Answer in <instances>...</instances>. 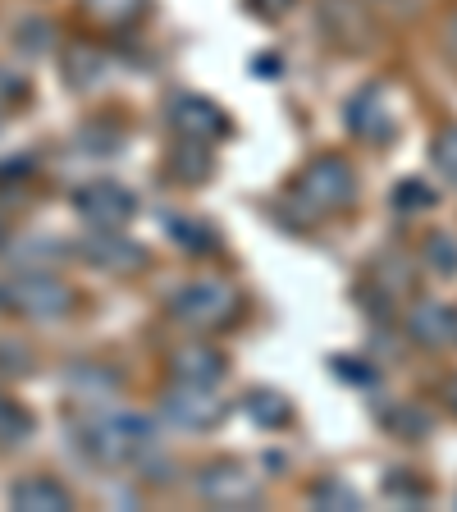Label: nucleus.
I'll list each match as a JSON object with an SVG mask.
<instances>
[{
    "instance_id": "nucleus-21",
    "label": "nucleus",
    "mask_w": 457,
    "mask_h": 512,
    "mask_svg": "<svg viewBox=\"0 0 457 512\" xmlns=\"http://www.w3.org/2000/svg\"><path fill=\"white\" fill-rule=\"evenodd\" d=\"M448 407H453V412H457V380L448 384Z\"/></svg>"
},
{
    "instance_id": "nucleus-19",
    "label": "nucleus",
    "mask_w": 457,
    "mask_h": 512,
    "mask_svg": "<svg viewBox=\"0 0 457 512\" xmlns=\"http://www.w3.org/2000/svg\"><path fill=\"white\" fill-rule=\"evenodd\" d=\"M252 5L266 14V19H279L284 10H293V0H252Z\"/></svg>"
},
{
    "instance_id": "nucleus-4",
    "label": "nucleus",
    "mask_w": 457,
    "mask_h": 512,
    "mask_svg": "<svg viewBox=\"0 0 457 512\" xmlns=\"http://www.w3.org/2000/svg\"><path fill=\"white\" fill-rule=\"evenodd\" d=\"M0 307L14 316H32V320H55L74 307V293L51 275H14L0 284Z\"/></svg>"
},
{
    "instance_id": "nucleus-3",
    "label": "nucleus",
    "mask_w": 457,
    "mask_h": 512,
    "mask_svg": "<svg viewBox=\"0 0 457 512\" xmlns=\"http://www.w3.org/2000/svg\"><path fill=\"white\" fill-rule=\"evenodd\" d=\"M238 307L243 302L224 279H197V284H183L174 293V316L183 325H192V330H220V325H229L238 316Z\"/></svg>"
},
{
    "instance_id": "nucleus-15",
    "label": "nucleus",
    "mask_w": 457,
    "mask_h": 512,
    "mask_svg": "<svg viewBox=\"0 0 457 512\" xmlns=\"http://www.w3.org/2000/svg\"><path fill=\"white\" fill-rule=\"evenodd\" d=\"M28 430H32V416L23 412L14 398L0 394V444H23V439H28Z\"/></svg>"
},
{
    "instance_id": "nucleus-14",
    "label": "nucleus",
    "mask_w": 457,
    "mask_h": 512,
    "mask_svg": "<svg viewBox=\"0 0 457 512\" xmlns=\"http://www.w3.org/2000/svg\"><path fill=\"white\" fill-rule=\"evenodd\" d=\"M247 412H252L261 426H288V421H293V407H288L279 394H270V389L247 398Z\"/></svg>"
},
{
    "instance_id": "nucleus-18",
    "label": "nucleus",
    "mask_w": 457,
    "mask_h": 512,
    "mask_svg": "<svg viewBox=\"0 0 457 512\" xmlns=\"http://www.w3.org/2000/svg\"><path fill=\"white\" fill-rule=\"evenodd\" d=\"M430 261H435L444 275H453L457 270V243L453 238H430Z\"/></svg>"
},
{
    "instance_id": "nucleus-11",
    "label": "nucleus",
    "mask_w": 457,
    "mask_h": 512,
    "mask_svg": "<svg viewBox=\"0 0 457 512\" xmlns=\"http://www.w3.org/2000/svg\"><path fill=\"white\" fill-rule=\"evenodd\" d=\"M10 503H14V508L64 512V508H74V494L64 490L60 480H51V476H28V480H19V485H14Z\"/></svg>"
},
{
    "instance_id": "nucleus-6",
    "label": "nucleus",
    "mask_w": 457,
    "mask_h": 512,
    "mask_svg": "<svg viewBox=\"0 0 457 512\" xmlns=\"http://www.w3.org/2000/svg\"><path fill=\"white\" fill-rule=\"evenodd\" d=\"M165 412H170V421L174 426H183V430H211L215 421L224 416V398L211 394V384L179 380L170 389V398H165Z\"/></svg>"
},
{
    "instance_id": "nucleus-9",
    "label": "nucleus",
    "mask_w": 457,
    "mask_h": 512,
    "mask_svg": "<svg viewBox=\"0 0 457 512\" xmlns=\"http://www.w3.org/2000/svg\"><path fill=\"white\" fill-rule=\"evenodd\" d=\"M407 334L426 348H444L457 339V311H448L444 302H416L407 311Z\"/></svg>"
},
{
    "instance_id": "nucleus-10",
    "label": "nucleus",
    "mask_w": 457,
    "mask_h": 512,
    "mask_svg": "<svg viewBox=\"0 0 457 512\" xmlns=\"http://www.w3.org/2000/svg\"><path fill=\"white\" fill-rule=\"evenodd\" d=\"M348 119H352V128H357L366 142H389L394 138V106H384L380 87H371V92L357 96Z\"/></svg>"
},
{
    "instance_id": "nucleus-16",
    "label": "nucleus",
    "mask_w": 457,
    "mask_h": 512,
    "mask_svg": "<svg viewBox=\"0 0 457 512\" xmlns=\"http://www.w3.org/2000/svg\"><path fill=\"white\" fill-rule=\"evenodd\" d=\"M430 160H435L439 174H444V179L457 188V124H448L444 133L435 138V147H430Z\"/></svg>"
},
{
    "instance_id": "nucleus-20",
    "label": "nucleus",
    "mask_w": 457,
    "mask_h": 512,
    "mask_svg": "<svg viewBox=\"0 0 457 512\" xmlns=\"http://www.w3.org/2000/svg\"><path fill=\"white\" fill-rule=\"evenodd\" d=\"M444 42H448V55H453V60H457V14H453V19H448V37H444Z\"/></svg>"
},
{
    "instance_id": "nucleus-17",
    "label": "nucleus",
    "mask_w": 457,
    "mask_h": 512,
    "mask_svg": "<svg viewBox=\"0 0 457 512\" xmlns=\"http://www.w3.org/2000/svg\"><path fill=\"white\" fill-rule=\"evenodd\" d=\"M83 5H87V10H92L101 23H128V19H138L147 0H83Z\"/></svg>"
},
{
    "instance_id": "nucleus-2",
    "label": "nucleus",
    "mask_w": 457,
    "mask_h": 512,
    "mask_svg": "<svg viewBox=\"0 0 457 512\" xmlns=\"http://www.w3.org/2000/svg\"><path fill=\"white\" fill-rule=\"evenodd\" d=\"M352 165L339 156H320L311 160L307 170L293 183V202L307 211V220H320V215H334L352 202Z\"/></svg>"
},
{
    "instance_id": "nucleus-7",
    "label": "nucleus",
    "mask_w": 457,
    "mask_h": 512,
    "mask_svg": "<svg viewBox=\"0 0 457 512\" xmlns=\"http://www.w3.org/2000/svg\"><path fill=\"white\" fill-rule=\"evenodd\" d=\"M256 476L247 467H234V462H215V467L202 471V499L220 503V508H252L256 503Z\"/></svg>"
},
{
    "instance_id": "nucleus-1",
    "label": "nucleus",
    "mask_w": 457,
    "mask_h": 512,
    "mask_svg": "<svg viewBox=\"0 0 457 512\" xmlns=\"http://www.w3.org/2000/svg\"><path fill=\"white\" fill-rule=\"evenodd\" d=\"M78 444L92 453L96 462L106 467H124V462H138L151 448V426L138 412H96L78 421Z\"/></svg>"
},
{
    "instance_id": "nucleus-8",
    "label": "nucleus",
    "mask_w": 457,
    "mask_h": 512,
    "mask_svg": "<svg viewBox=\"0 0 457 512\" xmlns=\"http://www.w3.org/2000/svg\"><path fill=\"white\" fill-rule=\"evenodd\" d=\"M170 119H174V128H179L188 142H206V147H211L224 128H229L220 110H215L211 101H202V96H179L174 110H170Z\"/></svg>"
},
{
    "instance_id": "nucleus-5",
    "label": "nucleus",
    "mask_w": 457,
    "mask_h": 512,
    "mask_svg": "<svg viewBox=\"0 0 457 512\" xmlns=\"http://www.w3.org/2000/svg\"><path fill=\"white\" fill-rule=\"evenodd\" d=\"M74 206L92 224H101V229H119V224H128L133 220V211H138L133 192L119 188V183H110V179H96V183H87V188H78Z\"/></svg>"
},
{
    "instance_id": "nucleus-12",
    "label": "nucleus",
    "mask_w": 457,
    "mask_h": 512,
    "mask_svg": "<svg viewBox=\"0 0 457 512\" xmlns=\"http://www.w3.org/2000/svg\"><path fill=\"white\" fill-rule=\"evenodd\" d=\"M174 375L188 384H215L224 375V357L215 348H179L174 352Z\"/></svg>"
},
{
    "instance_id": "nucleus-13",
    "label": "nucleus",
    "mask_w": 457,
    "mask_h": 512,
    "mask_svg": "<svg viewBox=\"0 0 457 512\" xmlns=\"http://www.w3.org/2000/svg\"><path fill=\"white\" fill-rule=\"evenodd\" d=\"M87 261L92 266H110V270H138L142 266V252L133 243H124V238H115V234H96V238H87Z\"/></svg>"
}]
</instances>
